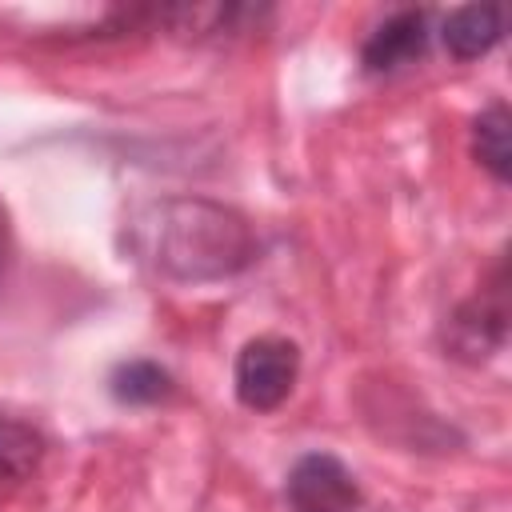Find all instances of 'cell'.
<instances>
[{
    "instance_id": "1",
    "label": "cell",
    "mask_w": 512,
    "mask_h": 512,
    "mask_svg": "<svg viewBox=\"0 0 512 512\" xmlns=\"http://www.w3.org/2000/svg\"><path fill=\"white\" fill-rule=\"evenodd\" d=\"M128 248L156 276L176 284H212L240 276L260 240L244 212L208 196H164L132 212Z\"/></svg>"
},
{
    "instance_id": "2",
    "label": "cell",
    "mask_w": 512,
    "mask_h": 512,
    "mask_svg": "<svg viewBox=\"0 0 512 512\" xmlns=\"http://www.w3.org/2000/svg\"><path fill=\"white\" fill-rule=\"evenodd\" d=\"M444 356L460 364H484L492 360L508 340V268L504 256L492 264V276L460 300L444 320Z\"/></svg>"
},
{
    "instance_id": "3",
    "label": "cell",
    "mask_w": 512,
    "mask_h": 512,
    "mask_svg": "<svg viewBox=\"0 0 512 512\" xmlns=\"http://www.w3.org/2000/svg\"><path fill=\"white\" fill-rule=\"evenodd\" d=\"M300 376V344L288 336H252L236 352L232 364V392L248 412L280 408Z\"/></svg>"
},
{
    "instance_id": "4",
    "label": "cell",
    "mask_w": 512,
    "mask_h": 512,
    "mask_svg": "<svg viewBox=\"0 0 512 512\" xmlns=\"http://www.w3.org/2000/svg\"><path fill=\"white\" fill-rule=\"evenodd\" d=\"M284 500L292 512H356L364 492L340 456L304 452L284 476Z\"/></svg>"
},
{
    "instance_id": "5",
    "label": "cell",
    "mask_w": 512,
    "mask_h": 512,
    "mask_svg": "<svg viewBox=\"0 0 512 512\" xmlns=\"http://www.w3.org/2000/svg\"><path fill=\"white\" fill-rule=\"evenodd\" d=\"M428 40H432L428 12L424 8H400L384 24L372 28V36L360 48V68L368 76H392V72L424 60Z\"/></svg>"
},
{
    "instance_id": "6",
    "label": "cell",
    "mask_w": 512,
    "mask_h": 512,
    "mask_svg": "<svg viewBox=\"0 0 512 512\" xmlns=\"http://www.w3.org/2000/svg\"><path fill=\"white\" fill-rule=\"evenodd\" d=\"M504 8L500 4H464V8H452L440 24V44L452 60L468 64V60H480L488 56L500 40H504Z\"/></svg>"
},
{
    "instance_id": "7",
    "label": "cell",
    "mask_w": 512,
    "mask_h": 512,
    "mask_svg": "<svg viewBox=\"0 0 512 512\" xmlns=\"http://www.w3.org/2000/svg\"><path fill=\"white\" fill-rule=\"evenodd\" d=\"M472 156L496 184L512 180V116H508V104L492 100L472 120Z\"/></svg>"
},
{
    "instance_id": "8",
    "label": "cell",
    "mask_w": 512,
    "mask_h": 512,
    "mask_svg": "<svg viewBox=\"0 0 512 512\" xmlns=\"http://www.w3.org/2000/svg\"><path fill=\"white\" fill-rule=\"evenodd\" d=\"M108 392L116 404H128V408H152V404H164L172 392H176V380L164 364L156 360H120L112 372H108Z\"/></svg>"
},
{
    "instance_id": "9",
    "label": "cell",
    "mask_w": 512,
    "mask_h": 512,
    "mask_svg": "<svg viewBox=\"0 0 512 512\" xmlns=\"http://www.w3.org/2000/svg\"><path fill=\"white\" fill-rule=\"evenodd\" d=\"M44 460V436L32 424L0 420V496L16 492Z\"/></svg>"
}]
</instances>
